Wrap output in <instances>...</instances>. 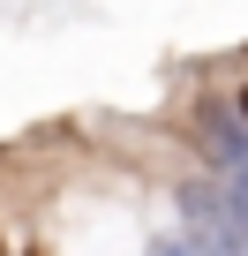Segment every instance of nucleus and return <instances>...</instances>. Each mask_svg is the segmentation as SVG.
<instances>
[{
    "label": "nucleus",
    "instance_id": "f257e3e1",
    "mask_svg": "<svg viewBox=\"0 0 248 256\" xmlns=\"http://www.w3.org/2000/svg\"><path fill=\"white\" fill-rule=\"evenodd\" d=\"M151 256H218V248L196 241V234H166V241H151Z\"/></svg>",
    "mask_w": 248,
    "mask_h": 256
},
{
    "label": "nucleus",
    "instance_id": "f03ea898",
    "mask_svg": "<svg viewBox=\"0 0 248 256\" xmlns=\"http://www.w3.org/2000/svg\"><path fill=\"white\" fill-rule=\"evenodd\" d=\"M0 256H8V248H0Z\"/></svg>",
    "mask_w": 248,
    "mask_h": 256
}]
</instances>
